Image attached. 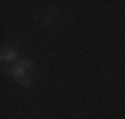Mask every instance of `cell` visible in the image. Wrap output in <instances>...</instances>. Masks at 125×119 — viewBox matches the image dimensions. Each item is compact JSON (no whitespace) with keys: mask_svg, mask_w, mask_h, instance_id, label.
I'll return each mask as SVG.
<instances>
[{"mask_svg":"<svg viewBox=\"0 0 125 119\" xmlns=\"http://www.w3.org/2000/svg\"><path fill=\"white\" fill-rule=\"evenodd\" d=\"M8 74H11L21 87H32V85H35V61H32V58H19L13 66H8Z\"/></svg>","mask_w":125,"mask_h":119,"instance_id":"1","label":"cell"},{"mask_svg":"<svg viewBox=\"0 0 125 119\" xmlns=\"http://www.w3.org/2000/svg\"><path fill=\"white\" fill-rule=\"evenodd\" d=\"M0 58H3L5 66H13V64L19 61V48L13 45V42H3V48H0Z\"/></svg>","mask_w":125,"mask_h":119,"instance_id":"2","label":"cell"},{"mask_svg":"<svg viewBox=\"0 0 125 119\" xmlns=\"http://www.w3.org/2000/svg\"><path fill=\"white\" fill-rule=\"evenodd\" d=\"M43 19H45V21H56V19H59V11H56V8H53V11H48V13H45V16H43Z\"/></svg>","mask_w":125,"mask_h":119,"instance_id":"3","label":"cell"}]
</instances>
